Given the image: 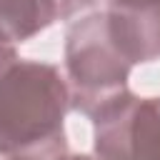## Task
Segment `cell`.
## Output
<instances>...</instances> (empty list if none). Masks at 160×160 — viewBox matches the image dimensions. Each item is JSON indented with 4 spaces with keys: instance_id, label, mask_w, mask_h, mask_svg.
Here are the masks:
<instances>
[{
    "instance_id": "obj_8",
    "label": "cell",
    "mask_w": 160,
    "mask_h": 160,
    "mask_svg": "<svg viewBox=\"0 0 160 160\" xmlns=\"http://www.w3.org/2000/svg\"><path fill=\"white\" fill-rule=\"evenodd\" d=\"M110 5H115V2H140V0H108Z\"/></svg>"
},
{
    "instance_id": "obj_7",
    "label": "cell",
    "mask_w": 160,
    "mask_h": 160,
    "mask_svg": "<svg viewBox=\"0 0 160 160\" xmlns=\"http://www.w3.org/2000/svg\"><path fill=\"white\" fill-rule=\"evenodd\" d=\"M60 160H92V158H85V155H62Z\"/></svg>"
},
{
    "instance_id": "obj_2",
    "label": "cell",
    "mask_w": 160,
    "mask_h": 160,
    "mask_svg": "<svg viewBox=\"0 0 160 160\" xmlns=\"http://www.w3.org/2000/svg\"><path fill=\"white\" fill-rule=\"evenodd\" d=\"M130 62L115 48L105 12L80 18L68 30L65 70L70 105L95 118L105 105L128 92Z\"/></svg>"
},
{
    "instance_id": "obj_5",
    "label": "cell",
    "mask_w": 160,
    "mask_h": 160,
    "mask_svg": "<svg viewBox=\"0 0 160 160\" xmlns=\"http://www.w3.org/2000/svg\"><path fill=\"white\" fill-rule=\"evenodd\" d=\"M58 18L55 0H0V40L25 42Z\"/></svg>"
},
{
    "instance_id": "obj_6",
    "label": "cell",
    "mask_w": 160,
    "mask_h": 160,
    "mask_svg": "<svg viewBox=\"0 0 160 160\" xmlns=\"http://www.w3.org/2000/svg\"><path fill=\"white\" fill-rule=\"evenodd\" d=\"M18 55H15V50H12V45L10 42H5V40H0V68H5L8 62H12Z\"/></svg>"
},
{
    "instance_id": "obj_3",
    "label": "cell",
    "mask_w": 160,
    "mask_h": 160,
    "mask_svg": "<svg viewBox=\"0 0 160 160\" xmlns=\"http://www.w3.org/2000/svg\"><path fill=\"white\" fill-rule=\"evenodd\" d=\"M92 120L98 160H160V98L122 92Z\"/></svg>"
},
{
    "instance_id": "obj_4",
    "label": "cell",
    "mask_w": 160,
    "mask_h": 160,
    "mask_svg": "<svg viewBox=\"0 0 160 160\" xmlns=\"http://www.w3.org/2000/svg\"><path fill=\"white\" fill-rule=\"evenodd\" d=\"M105 20L115 48L130 65L160 58V0L115 2L105 10Z\"/></svg>"
},
{
    "instance_id": "obj_1",
    "label": "cell",
    "mask_w": 160,
    "mask_h": 160,
    "mask_svg": "<svg viewBox=\"0 0 160 160\" xmlns=\"http://www.w3.org/2000/svg\"><path fill=\"white\" fill-rule=\"evenodd\" d=\"M68 108V82L55 65L15 58L0 68V158L60 160Z\"/></svg>"
}]
</instances>
